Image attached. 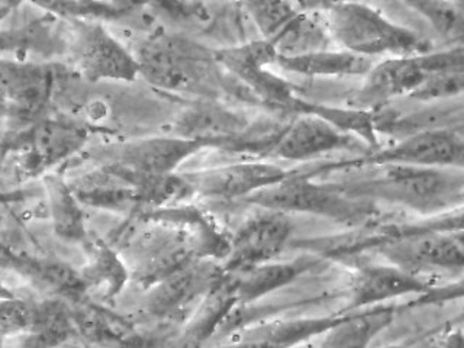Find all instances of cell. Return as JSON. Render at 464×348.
Returning <instances> with one entry per match:
<instances>
[{"label":"cell","mask_w":464,"mask_h":348,"mask_svg":"<svg viewBox=\"0 0 464 348\" xmlns=\"http://www.w3.org/2000/svg\"><path fill=\"white\" fill-rule=\"evenodd\" d=\"M140 77L167 93L219 101L227 91L215 51L188 36L157 31L135 53Z\"/></svg>","instance_id":"1"},{"label":"cell","mask_w":464,"mask_h":348,"mask_svg":"<svg viewBox=\"0 0 464 348\" xmlns=\"http://www.w3.org/2000/svg\"><path fill=\"white\" fill-rule=\"evenodd\" d=\"M340 50L360 57H408L431 51V43L417 31L399 25L366 4L337 2L312 5Z\"/></svg>","instance_id":"2"},{"label":"cell","mask_w":464,"mask_h":348,"mask_svg":"<svg viewBox=\"0 0 464 348\" xmlns=\"http://www.w3.org/2000/svg\"><path fill=\"white\" fill-rule=\"evenodd\" d=\"M64 50L74 72L91 83L134 82L140 77L137 58L103 22L69 21Z\"/></svg>","instance_id":"3"},{"label":"cell","mask_w":464,"mask_h":348,"mask_svg":"<svg viewBox=\"0 0 464 348\" xmlns=\"http://www.w3.org/2000/svg\"><path fill=\"white\" fill-rule=\"evenodd\" d=\"M359 188H369L384 199L403 203L413 209H440L461 199L463 174L461 169L389 164L382 166L379 176Z\"/></svg>","instance_id":"4"},{"label":"cell","mask_w":464,"mask_h":348,"mask_svg":"<svg viewBox=\"0 0 464 348\" xmlns=\"http://www.w3.org/2000/svg\"><path fill=\"white\" fill-rule=\"evenodd\" d=\"M205 149L208 145L202 142L166 135L108 145L94 157L101 166L112 167L130 178H160L176 173L186 160Z\"/></svg>","instance_id":"5"},{"label":"cell","mask_w":464,"mask_h":348,"mask_svg":"<svg viewBox=\"0 0 464 348\" xmlns=\"http://www.w3.org/2000/svg\"><path fill=\"white\" fill-rule=\"evenodd\" d=\"M215 58L222 70L241 82L258 101L287 111L296 101L292 84L268 70L275 64L277 53L267 41H251L236 47L221 48L215 51Z\"/></svg>","instance_id":"6"},{"label":"cell","mask_w":464,"mask_h":348,"mask_svg":"<svg viewBox=\"0 0 464 348\" xmlns=\"http://www.w3.org/2000/svg\"><path fill=\"white\" fill-rule=\"evenodd\" d=\"M431 63L430 51L408 57H388L374 63L348 106L379 112L395 99L410 98L430 74H434Z\"/></svg>","instance_id":"7"},{"label":"cell","mask_w":464,"mask_h":348,"mask_svg":"<svg viewBox=\"0 0 464 348\" xmlns=\"http://www.w3.org/2000/svg\"><path fill=\"white\" fill-rule=\"evenodd\" d=\"M463 128L447 127L406 135L388 149L376 150L366 161L377 166L463 169Z\"/></svg>","instance_id":"8"},{"label":"cell","mask_w":464,"mask_h":348,"mask_svg":"<svg viewBox=\"0 0 464 348\" xmlns=\"http://www.w3.org/2000/svg\"><path fill=\"white\" fill-rule=\"evenodd\" d=\"M248 199L273 212H309L334 218H353L362 208L341 193V188L318 185L302 176H289L254 193Z\"/></svg>","instance_id":"9"},{"label":"cell","mask_w":464,"mask_h":348,"mask_svg":"<svg viewBox=\"0 0 464 348\" xmlns=\"http://www.w3.org/2000/svg\"><path fill=\"white\" fill-rule=\"evenodd\" d=\"M54 83L50 65L0 55V99L11 103L12 125L38 122Z\"/></svg>","instance_id":"10"},{"label":"cell","mask_w":464,"mask_h":348,"mask_svg":"<svg viewBox=\"0 0 464 348\" xmlns=\"http://www.w3.org/2000/svg\"><path fill=\"white\" fill-rule=\"evenodd\" d=\"M181 174L192 188V193L218 199H231L241 196L250 198L254 193L279 183L287 176L282 167L263 161H243Z\"/></svg>","instance_id":"11"},{"label":"cell","mask_w":464,"mask_h":348,"mask_svg":"<svg viewBox=\"0 0 464 348\" xmlns=\"http://www.w3.org/2000/svg\"><path fill=\"white\" fill-rule=\"evenodd\" d=\"M250 122L219 101H196L179 113L170 135L202 142L208 149H227Z\"/></svg>","instance_id":"12"},{"label":"cell","mask_w":464,"mask_h":348,"mask_svg":"<svg viewBox=\"0 0 464 348\" xmlns=\"http://www.w3.org/2000/svg\"><path fill=\"white\" fill-rule=\"evenodd\" d=\"M357 140L312 115H297L276 138L268 156L285 161H309L324 154L354 149Z\"/></svg>","instance_id":"13"},{"label":"cell","mask_w":464,"mask_h":348,"mask_svg":"<svg viewBox=\"0 0 464 348\" xmlns=\"http://www.w3.org/2000/svg\"><path fill=\"white\" fill-rule=\"evenodd\" d=\"M289 221L280 212L251 218L237 231L229 246V266L244 272L266 265L282 253L290 237Z\"/></svg>","instance_id":"14"},{"label":"cell","mask_w":464,"mask_h":348,"mask_svg":"<svg viewBox=\"0 0 464 348\" xmlns=\"http://www.w3.org/2000/svg\"><path fill=\"white\" fill-rule=\"evenodd\" d=\"M86 141V127L79 122L67 118L40 120L34 125L29 137L31 159L34 160L31 169L47 170L80 151Z\"/></svg>","instance_id":"15"},{"label":"cell","mask_w":464,"mask_h":348,"mask_svg":"<svg viewBox=\"0 0 464 348\" xmlns=\"http://www.w3.org/2000/svg\"><path fill=\"white\" fill-rule=\"evenodd\" d=\"M389 257L410 273L411 268H460L463 244L460 237L422 236L389 246Z\"/></svg>","instance_id":"16"},{"label":"cell","mask_w":464,"mask_h":348,"mask_svg":"<svg viewBox=\"0 0 464 348\" xmlns=\"http://www.w3.org/2000/svg\"><path fill=\"white\" fill-rule=\"evenodd\" d=\"M275 64L285 72L304 77H364L374 62L340 48H328L294 57L277 55Z\"/></svg>","instance_id":"17"},{"label":"cell","mask_w":464,"mask_h":348,"mask_svg":"<svg viewBox=\"0 0 464 348\" xmlns=\"http://www.w3.org/2000/svg\"><path fill=\"white\" fill-rule=\"evenodd\" d=\"M16 272L45 290L48 297H58L72 304L86 301L89 290L82 272L63 261L19 257Z\"/></svg>","instance_id":"18"},{"label":"cell","mask_w":464,"mask_h":348,"mask_svg":"<svg viewBox=\"0 0 464 348\" xmlns=\"http://www.w3.org/2000/svg\"><path fill=\"white\" fill-rule=\"evenodd\" d=\"M214 279V273L208 268L193 265L167 276L150 294L147 301L150 312L152 315H173L199 297Z\"/></svg>","instance_id":"19"},{"label":"cell","mask_w":464,"mask_h":348,"mask_svg":"<svg viewBox=\"0 0 464 348\" xmlns=\"http://www.w3.org/2000/svg\"><path fill=\"white\" fill-rule=\"evenodd\" d=\"M290 112L297 115H312L325 122L330 123L331 127L340 130L343 134L350 135L355 138L357 141H362L369 145L370 149H381L379 137H377L376 113L367 112L362 109L343 108V106L321 105V103H312V102L304 101L297 98L294 105L290 108Z\"/></svg>","instance_id":"20"},{"label":"cell","mask_w":464,"mask_h":348,"mask_svg":"<svg viewBox=\"0 0 464 348\" xmlns=\"http://www.w3.org/2000/svg\"><path fill=\"white\" fill-rule=\"evenodd\" d=\"M422 283L399 267H367L359 273L353 286L355 306L386 301L391 297L422 289Z\"/></svg>","instance_id":"21"},{"label":"cell","mask_w":464,"mask_h":348,"mask_svg":"<svg viewBox=\"0 0 464 348\" xmlns=\"http://www.w3.org/2000/svg\"><path fill=\"white\" fill-rule=\"evenodd\" d=\"M50 203L51 219L55 234L65 241H84L86 224L80 200L72 186L58 174H45L44 178Z\"/></svg>","instance_id":"22"},{"label":"cell","mask_w":464,"mask_h":348,"mask_svg":"<svg viewBox=\"0 0 464 348\" xmlns=\"http://www.w3.org/2000/svg\"><path fill=\"white\" fill-rule=\"evenodd\" d=\"M29 334L51 348H58L67 343L77 334L72 304L58 297H47L38 302Z\"/></svg>","instance_id":"23"},{"label":"cell","mask_w":464,"mask_h":348,"mask_svg":"<svg viewBox=\"0 0 464 348\" xmlns=\"http://www.w3.org/2000/svg\"><path fill=\"white\" fill-rule=\"evenodd\" d=\"M72 315L77 334L92 343L120 344L132 334L123 318L89 301L72 304Z\"/></svg>","instance_id":"24"},{"label":"cell","mask_w":464,"mask_h":348,"mask_svg":"<svg viewBox=\"0 0 464 348\" xmlns=\"http://www.w3.org/2000/svg\"><path fill=\"white\" fill-rule=\"evenodd\" d=\"M405 6L420 14L432 26L435 33L450 43L461 45L464 35V4L440 2V0H413Z\"/></svg>","instance_id":"25"},{"label":"cell","mask_w":464,"mask_h":348,"mask_svg":"<svg viewBox=\"0 0 464 348\" xmlns=\"http://www.w3.org/2000/svg\"><path fill=\"white\" fill-rule=\"evenodd\" d=\"M82 276L87 290L92 286L102 287L105 296H113L121 292L123 283L128 279L127 268L118 254L102 243L94 244L91 263L82 272Z\"/></svg>","instance_id":"26"},{"label":"cell","mask_w":464,"mask_h":348,"mask_svg":"<svg viewBox=\"0 0 464 348\" xmlns=\"http://www.w3.org/2000/svg\"><path fill=\"white\" fill-rule=\"evenodd\" d=\"M391 318V312L376 311L348 319L331 331L324 348H364Z\"/></svg>","instance_id":"27"},{"label":"cell","mask_w":464,"mask_h":348,"mask_svg":"<svg viewBox=\"0 0 464 348\" xmlns=\"http://www.w3.org/2000/svg\"><path fill=\"white\" fill-rule=\"evenodd\" d=\"M299 272L296 265H266L244 270L243 277L237 282L236 294L241 299H254L267 294L275 287L290 282Z\"/></svg>","instance_id":"28"},{"label":"cell","mask_w":464,"mask_h":348,"mask_svg":"<svg viewBox=\"0 0 464 348\" xmlns=\"http://www.w3.org/2000/svg\"><path fill=\"white\" fill-rule=\"evenodd\" d=\"M35 302L11 296L0 299V338L21 337L31 333Z\"/></svg>","instance_id":"29"},{"label":"cell","mask_w":464,"mask_h":348,"mask_svg":"<svg viewBox=\"0 0 464 348\" xmlns=\"http://www.w3.org/2000/svg\"><path fill=\"white\" fill-rule=\"evenodd\" d=\"M464 89V72H435L411 94L410 99L420 102H440L460 98Z\"/></svg>","instance_id":"30"},{"label":"cell","mask_w":464,"mask_h":348,"mask_svg":"<svg viewBox=\"0 0 464 348\" xmlns=\"http://www.w3.org/2000/svg\"><path fill=\"white\" fill-rule=\"evenodd\" d=\"M19 256L11 253L7 250L6 246L0 244V268H14L16 270L18 267Z\"/></svg>","instance_id":"31"},{"label":"cell","mask_w":464,"mask_h":348,"mask_svg":"<svg viewBox=\"0 0 464 348\" xmlns=\"http://www.w3.org/2000/svg\"><path fill=\"white\" fill-rule=\"evenodd\" d=\"M118 348H152V345L149 340L130 334V337L121 341L120 344H118Z\"/></svg>","instance_id":"32"},{"label":"cell","mask_w":464,"mask_h":348,"mask_svg":"<svg viewBox=\"0 0 464 348\" xmlns=\"http://www.w3.org/2000/svg\"><path fill=\"white\" fill-rule=\"evenodd\" d=\"M9 127H12L11 103L0 99V134Z\"/></svg>","instance_id":"33"},{"label":"cell","mask_w":464,"mask_h":348,"mask_svg":"<svg viewBox=\"0 0 464 348\" xmlns=\"http://www.w3.org/2000/svg\"><path fill=\"white\" fill-rule=\"evenodd\" d=\"M16 348H51L47 344H44L43 341L34 337L31 334H25L21 335V341H19L18 347Z\"/></svg>","instance_id":"34"},{"label":"cell","mask_w":464,"mask_h":348,"mask_svg":"<svg viewBox=\"0 0 464 348\" xmlns=\"http://www.w3.org/2000/svg\"><path fill=\"white\" fill-rule=\"evenodd\" d=\"M11 296H14V294H12L11 290L5 286L4 283L0 282V299H5V297Z\"/></svg>","instance_id":"35"},{"label":"cell","mask_w":464,"mask_h":348,"mask_svg":"<svg viewBox=\"0 0 464 348\" xmlns=\"http://www.w3.org/2000/svg\"><path fill=\"white\" fill-rule=\"evenodd\" d=\"M4 338H0V348H4Z\"/></svg>","instance_id":"36"}]
</instances>
